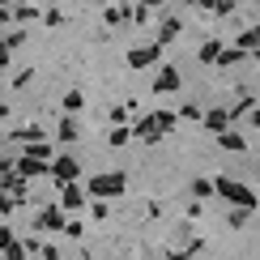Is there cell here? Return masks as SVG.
I'll return each mask as SVG.
<instances>
[{
    "mask_svg": "<svg viewBox=\"0 0 260 260\" xmlns=\"http://www.w3.org/2000/svg\"><path fill=\"white\" fill-rule=\"evenodd\" d=\"M85 188H90V197H120L128 188V175L124 171H103V175L85 179Z\"/></svg>",
    "mask_w": 260,
    "mask_h": 260,
    "instance_id": "cell-1",
    "label": "cell"
},
{
    "mask_svg": "<svg viewBox=\"0 0 260 260\" xmlns=\"http://www.w3.org/2000/svg\"><path fill=\"white\" fill-rule=\"evenodd\" d=\"M47 179L56 183V188H64V183H73V179H81V162L73 158V154H56V158H51Z\"/></svg>",
    "mask_w": 260,
    "mask_h": 260,
    "instance_id": "cell-2",
    "label": "cell"
},
{
    "mask_svg": "<svg viewBox=\"0 0 260 260\" xmlns=\"http://www.w3.org/2000/svg\"><path fill=\"white\" fill-rule=\"evenodd\" d=\"M213 188H218V197H226L231 205H243V209H256V197H252V188H243V183H235L231 175L213 179Z\"/></svg>",
    "mask_w": 260,
    "mask_h": 260,
    "instance_id": "cell-3",
    "label": "cell"
},
{
    "mask_svg": "<svg viewBox=\"0 0 260 260\" xmlns=\"http://www.w3.org/2000/svg\"><path fill=\"white\" fill-rule=\"evenodd\" d=\"M133 137H141L145 145H158L162 141V124H158V111H145L133 120Z\"/></svg>",
    "mask_w": 260,
    "mask_h": 260,
    "instance_id": "cell-4",
    "label": "cell"
},
{
    "mask_svg": "<svg viewBox=\"0 0 260 260\" xmlns=\"http://www.w3.org/2000/svg\"><path fill=\"white\" fill-rule=\"evenodd\" d=\"M85 201H90V188H85L81 179H73V183H64V188H60V205H64L69 213H81Z\"/></svg>",
    "mask_w": 260,
    "mask_h": 260,
    "instance_id": "cell-5",
    "label": "cell"
},
{
    "mask_svg": "<svg viewBox=\"0 0 260 260\" xmlns=\"http://www.w3.org/2000/svg\"><path fill=\"white\" fill-rule=\"evenodd\" d=\"M162 56V43H145V47H128V69H149V64H158Z\"/></svg>",
    "mask_w": 260,
    "mask_h": 260,
    "instance_id": "cell-6",
    "label": "cell"
},
{
    "mask_svg": "<svg viewBox=\"0 0 260 260\" xmlns=\"http://www.w3.org/2000/svg\"><path fill=\"white\" fill-rule=\"evenodd\" d=\"M64 213H69L64 205H43V209H39V231H47V235L64 231V222H69Z\"/></svg>",
    "mask_w": 260,
    "mask_h": 260,
    "instance_id": "cell-7",
    "label": "cell"
},
{
    "mask_svg": "<svg viewBox=\"0 0 260 260\" xmlns=\"http://www.w3.org/2000/svg\"><path fill=\"white\" fill-rule=\"evenodd\" d=\"M13 167H17L21 175H26V179H43V175H47V171H51V158H39V154H26V158H17Z\"/></svg>",
    "mask_w": 260,
    "mask_h": 260,
    "instance_id": "cell-8",
    "label": "cell"
},
{
    "mask_svg": "<svg viewBox=\"0 0 260 260\" xmlns=\"http://www.w3.org/2000/svg\"><path fill=\"white\" fill-rule=\"evenodd\" d=\"M0 188H5V192H13L17 201H30V179L21 175L17 167H13V171H5V179H0Z\"/></svg>",
    "mask_w": 260,
    "mask_h": 260,
    "instance_id": "cell-9",
    "label": "cell"
},
{
    "mask_svg": "<svg viewBox=\"0 0 260 260\" xmlns=\"http://www.w3.org/2000/svg\"><path fill=\"white\" fill-rule=\"evenodd\" d=\"M77 137H81V128H77V120H73V115L64 111V120L56 124V141H60V145H73V141H77Z\"/></svg>",
    "mask_w": 260,
    "mask_h": 260,
    "instance_id": "cell-10",
    "label": "cell"
},
{
    "mask_svg": "<svg viewBox=\"0 0 260 260\" xmlns=\"http://www.w3.org/2000/svg\"><path fill=\"white\" fill-rule=\"evenodd\" d=\"M171 90H179V73L171 69H158V77H154V94H171Z\"/></svg>",
    "mask_w": 260,
    "mask_h": 260,
    "instance_id": "cell-11",
    "label": "cell"
},
{
    "mask_svg": "<svg viewBox=\"0 0 260 260\" xmlns=\"http://www.w3.org/2000/svg\"><path fill=\"white\" fill-rule=\"evenodd\" d=\"M231 120H235V115L231 111H209V115H205V128H209V133H226V128H231Z\"/></svg>",
    "mask_w": 260,
    "mask_h": 260,
    "instance_id": "cell-12",
    "label": "cell"
},
{
    "mask_svg": "<svg viewBox=\"0 0 260 260\" xmlns=\"http://www.w3.org/2000/svg\"><path fill=\"white\" fill-rule=\"evenodd\" d=\"M103 17H107V26H124V21H133V9L128 5H111V9H103Z\"/></svg>",
    "mask_w": 260,
    "mask_h": 260,
    "instance_id": "cell-13",
    "label": "cell"
},
{
    "mask_svg": "<svg viewBox=\"0 0 260 260\" xmlns=\"http://www.w3.org/2000/svg\"><path fill=\"white\" fill-rule=\"evenodd\" d=\"M39 17V5H30V0H13V21H35Z\"/></svg>",
    "mask_w": 260,
    "mask_h": 260,
    "instance_id": "cell-14",
    "label": "cell"
},
{
    "mask_svg": "<svg viewBox=\"0 0 260 260\" xmlns=\"http://www.w3.org/2000/svg\"><path fill=\"white\" fill-rule=\"evenodd\" d=\"M128 137H133V128L111 124V133H107V145H111V149H120V145H128Z\"/></svg>",
    "mask_w": 260,
    "mask_h": 260,
    "instance_id": "cell-15",
    "label": "cell"
},
{
    "mask_svg": "<svg viewBox=\"0 0 260 260\" xmlns=\"http://www.w3.org/2000/svg\"><path fill=\"white\" fill-rule=\"evenodd\" d=\"M197 56H201V64H218V56H222V43H218V39H209V43H205V47L197 51Z\"/></svg>",
    "mask_w": 260,
    "mask_h": 260,
    "instance_id": "cell-16",
    "label": "cell"
},
{
    "mask_svg": "<svg viewBox=\"0 0 260 260\" xmlns=\"http://www.w3.org/2000/svg\"><path fill=\"white\" fill-rule=\"evenodd\" d=\"M175 35H179V17H167V21H162V30H158V43L167 47V43L175 39Z\"/></svg>",
    "mask_w": 260,
    "mask_h": 260,
    "instance_id": "cell-17",
    "label": "cell"
},
{
    "mask_svg": "<svg viewBox=\"0 0 260 260\" xmlns=\"http://www.w3.org/2000/svg\"><path fill=\"white\" fill-rule=\"evenodd\" d=\"M81 107H85V94H81V90H69V94H64V111H69V115H77Z\"/></svg>",
    "mask_w": 260,
    "mask_h": 260,
    "instance_id": "cell-18",
    "label": "cell"
},
{
    "mask_svg": "<svg viewBox=\"0 0 260 260\" xmlns=\"http://www.w3.org/2000/svg\"><path fill=\"white\" fill-rule=\"evenodd\" d=\"M239 60H243V47H222V56H218V64H222V69H235Z\"/></svg>",
    "mask_w": 260,
    "mask_h": 260,
    "instance_id": "cell-19",
    "label": "cell"
},
{
    "mask_svg": "<svg viewBox=\"0 0 260 260\" xmlns=\"http://www.w3.org/2000/svg\"><path fill=\"white\" fill-rule=\"evenodd\" d=\"M222 149H231V154H239V149H243V137L226 128V133H222Z\"/></svg>",
    "mask_w": 260,
    "mask_h": 260,
    "instance_id": "cell-20",
    "label": "cell"
},
{
    "mask_svg": "<svg viewBox=\"0 0 260 260\" xmlns=\"http://www.w3.org/2000/svg\"><path fill=\"white\" fill-rule=\"evenodd\" d=\"M107 213H111V209H107V197H94V205H90V218H94V222H107Z\"/></svg>",
    "mask_w": 260,
    "mask_h": 260,
    "instance_id": "cell-21",
    "label": "cell"
},
{
    "mask_svg": "<svg viewBox=\"0 0 260 260\" xmlns=\"http://www.w3.org/2000/svg\"><path fill=\"white\" fill-rule=\"evenodd\" d=\"M107 115H111V124H128V120H133V107H111V111H107Z\"/></svg>",
    "mask_w": 260,
    "mask_h": 260,
    "instance_id": "cell-22",
    "label": "cell"
},
{
    "mask_svg": "<svg viewBox=\"0 0 260 260\" xmlns=\"http://www.w3.org/2000/svg\"><path fill=\"white\" fill-rule=\"evenodd\" d=\"M13 243H17V235L9 231V226H0V256H5V252H9V247H13Z\"/></svg>",
    "mask_w": 260,
    "mask_h": 260,
    "instance_id": "cell-23",
    "label": "cell"
},
{
    "mask_svg": "<svg viewBox=\"0 0 260 260\" xmlns=\"http://www.w3.org/2000/svg\"><path fill=\"white\" fill-rule=\"evenodd\" d=\"M213 192H218V188H213L209 179H197V183H192V197H213Z\"/></svg>",
    "mask_w": 260,
    "mask_h": 260,
    "instance_id": "cell-24",
    "label": "cell"
},
{
    "mask_svg": "<svg viewBox=\"0 0 260 260\" xmlns=\"http://www.w3.org/2000/svg\"><path fill=\"white\" fill-rule=\"evenodd\" d=\"M64 235H69V239H81V235H85V226H81L77 218H69V222H64Z\"/></svg>",
    "mask_w": 260,
    "mask_h": 260,
    "instance_id": "cell-25",
    "label": "cell"
},
{
    "mask_svg": "<svg viewBox=\"0 0 260 260\" xmlns=\"http://www.w3.org/2000/svg\"><path fill=\"white\" fill-rule=\"evenodd\" d=\"M30 81H35V69H21V73H17V77H13V90H26V85H30Z\"/></svg>",
    "mask_w": 260,
    "mask_h": 260,
    "instance_id": "cell-26",
    "label": "cell"
},
{
    "mask_svg": "<svg viewBox=\"0 0 260 260\" xmlns=\"http://www.w3.org/2000/svg\"><path fill=\"white\" fill-rule=\"evenodd\" d=\"M43 26H64V13L60 9H47V13H43Z\"/></svg>",
    "mask_w": 260,
    "mask_h": 260,
    "instance_id": "cell-27",
    "label": "cell"
},
{
    "mask_svg": "<svg viewBox=\"0 0 260 260\" xmlns=\"http://www.w3.org/2000/svg\"><path fill=\"white\" fill-rule=\"evenodd\" d=\"M5 43H9V47H13V51H17V47H21V43H26V30H9V35H5Z\"/></svg>",
    "mask_w": 260,
    "mask_h": 260,
    "instance_id": "cell-28",
    "label": "cell"
},
{
    "mask_svg": "<svg viewBox=\"0 0 260 260\" xmlns=\"http://www.w3.org/2000/svg\"><path fill=\"white\" fill-rule=\"evenodd\" d=\"M5 256H9V260H21V256H30V252H26V239H17V243H13V247H9V252H5Z\"/></svg>",
    "mask_w": 260,
    "mask_h": 260,
    "instance_id": "cell-29",
    "label": "cell"
},
{
    "mask_svg": "<svg viewBox=\"0 0 260 260\" xmlns=\"http://www.w3.org/2000/svg\"><path fill=\"white\" fill-rule=\"evenodd\" d=\"M9 60H13V47H9L5 35H0V69H9Z\"/></svg>",
    "mask_w": 260,
    "mask_h": 260,
    "instance_id": "cell-30",
    "label": "cell"
},
{
    "mask_svg": "<svg viewBox=\"0 0 260 260\" xmlns=\"http://www.w3.org/2000/svg\"><path fill=\"white\" fill-rule=\"evenodd\" d=\"M179 115H183V120H205V111H201V107H197V103H188V107H183V111H179Z\"/></svg>",
    "mask_w": 260,
    "mask_h": 260,
    "instance_id": "cell-31",
    "label": "cell"
},
{
    "mask_svg": "<svg viewBox=\"0 0 260 260\" xmlns=\"http://www.w3.org/2000/svg\"><path fill=\"white\" fill-rule=\"evenodd\" d=\"M231 9H235V0H213V13H218V17H226Z\"/></svg>",
    "mask_w": 260,
    "mask_h": 260,
    "instance_id": "cell-32",
    "label": "cell"
},
{
    "mask_svg": "<svg viewBox=\"0 0 260 260\" xmlns=\"http://www.w3.org/2000/svg\"><path fill=\"white\" fill-rule=\"evenodd\" d=\"M5 171H13V158H9V154H0V175H5Z\"/></svg>",
    "mask_w": 260,
    "mask_h": 260,
    "instance_id": "cell-33",
    "label": "cell"
},
{
    "mask_svg": "<svg viewBox=\"0 0 260 260\" xmlns=\"http://www.w3.org/2000/svg\"><path fill=\"white\" fill-rule=\"evenodd\" d=\"M247 120H252V124H260V103H252V111H247Z\"/></svg>",
    "mask_w": 260,
    "mask_h": 260,
    "instance_id": "cell-34",
    "label": "cell"
},
{
    "mask_svg": "<svg viewBox=\"0 0 260 260\" xmlns=\"http://www.w3.org/2000/svg\"><path fill=\"white\" fill-rule=\"evenodd\" d=\"M0 5H13V0H0Z\"/></svg>",
    "mask_w": 260,
    "mask_h": 260,
    "instance_id": "cell-35",
    "label": "cell"
}]
</instances>
